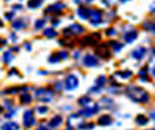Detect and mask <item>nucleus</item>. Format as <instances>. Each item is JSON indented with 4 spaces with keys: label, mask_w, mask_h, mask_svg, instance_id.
I'll return each mask as SVG.
<instances>
[{
    "label": "nucleus",
    "mask_w": 155,
    "mask_h": 130,
    "mask_svg": "<svg viewBox=\"0 0 155 130\" xmlns=\"http://www.w3.org/2000/svg\"><path fill=\"white\" fill-rule=\"evenodd\" d=\"M97 123H99V126H111L112 124V118L109 115H101Z\"/></svg>",
    "instance_id": "dca6fc26"
},
{
    "label": "nucleus",
    "mask_w": 155,
    "mask_h": 130,
    "mask_svg": "<svg viewBox=\"0 0 155 130\" xmlns=\"http://www.w3.org/2000/svg\"><path fill=\"white\" fill-rule=\"evenodd\" d=\"M12 52H19V47H18V46H15V47H13V50H12Z\"/></svg>",
    "instance_id": "3c124183"
},
{
    "label": "nucleus",
    "mask_w": 155,
    "mask_h": 130,
    "mask_svg": "<svg viewBox=\"0 0 155 130\" xmlns=\"http://www.w3.org/2000/svg\"><path fill=\"white\" fill-rule=\"evenodd\" d=\"M136 124H139V126H145V124H148V117H146V115H143V114L136 115Z\"/></svg>",
    "instance_id": "5701e85b"
},
{
    "label": "nucleus",
    "mask_w": 155,
    "mask_h": 130,
    "mask_svg": "<svg viewBox=\"0 0 155 130\" xmlns=\"http://www.w3.org/2000/svg\"><path fill=\"white\" fill-rule=\"evenodd\" d=\"M123 37H124V42H126V43H133V42L137 38V30L129 28V30L123 31Z\"/></svg>",
    "instance_id": "0eeeda50"
},
{
    "label": "nucleus",
    "mask_w": 155,
    "mask_h": 130,
    "mask_svg": "<svg viewBox=\"0 0 155 130\" xmlns=\"http://www.w3.org/2000/svg\"><path fill=\"white\" fill-rule=\"evenodd\" d=\"M58 56H59V59H67L70 55H68V52H67V50H62V52L58 53Z\"/></svg>",
    "instance_id": "473e14b6"
},
{
    "label": "nucleus",
    "mask_w": 155,
    "mask_h": 130,
    "mask_svg": "<svg viewBox=\"0 0 155 130\" xmlns=\"http://www.w3.org/2000/svg\"><path fill=\"white\" fill-rule=\"evenodd\" d=\"M61 124H62V117L61 115H55V117L50 120V127H53V129L59 127Z\"/></svg>",
    "instance_id": "6ab92c4d"
},
{
    "label": "nucleus",
    "mask_w": 155,
    "mask_h": 130,
    "mask_svg": "<svg viewBox=\"0 0 155 130\" xmlns=\"http://www.w3.org/2000/svg\"><path fill=\"white\" fill-rule=\"evenodd\" d=\"M5 106H12V102H5Z\"/></svg>",
    "instance_id": "5fc2aeb1"
},
{
    "label": "nucleus",
    "mask_w": 155,
    "mask_h": 130,
    "mask_svg": "<svg viewBox=\"0 0 155 130\" xmlns=\"http://www.w3.org/2000/svg\"><path fill=\"white\" fill-rule=\"evenodd\" d=\"M96 52H97L104 59H108L111 56V50H109L108 45H105V43H101V45L97 46V49H96Z\"/></svg>",
    "instance_id": "9d476101"
},
{
    "label": "nucleus",
    "mask_w": 155,
    "mask_h": 130,
    "mask_svg": "<svg viewBox=\"0 0 155 130\" xmlns=\"http://www.w3.org/2000/svg\"><path fill=\"white\" fill-rule=\"evenodd\" d=\"M36 124V117L33 111H25L24 112V126L25 127H31Z\"/></svg>",
    "instance_id": "1a4fd4ad"
},
{
    "label": "nucleus",
    "mask_w": 155,
    "mask_h": 130,
    "mask_svg": "<svg viewBox=\"0 0 155 130\" xmlns=\"http://www.w3.org/2000/svg\"><path fill=\"white\" fill-rule=\"evenodd\" d=\"M97 42H101V34H99V33H95V34H92V35H87V37L83 40V45H90V46H93V45H96Z\"/></svg>",
    "instance_id": "f8f14e48"
},
{
    "label": "nucleus",
    "mask_w": 155,
    "mask_h": 130,
    "mask_svg": "<svg viewBox=\"0 0 155 130\" xmlns=\"http://www.w3.org/2000/svg\"><path fill=\"white\" fill-rule=\"evenodd\" d=\"M2 27H3V22H2V19H0V28H2Z\"/></svg>",
    "instance_id": "13d9d810"
},
{
    "label": "nucleus",
    "mask_w": 155,
    "mask_h": 130,
    "mask_svg": "<svg viewBox=\"0 0 155 130\" xmlns=\"http://www.w3.org/2000/svg\"><path fill=\"white\" fill-rule=\"evenodd\" d=\"M53 96L55 93L50 90V89H38L36 92V98L40 101V102H50V101H53Z\"/></svg>",
    "instance_id": "7ed1b4c3"
},
{
    "label": "nucleus",
    "mask_w": 155,
    "mask_h": 130,
    "mask_svg": "<svg viewBox=\"0 0 155 130\" xmlns=\"http://www.w3.org/2000/svg\"><path fill=\"white\" fill-rule=\"evenodd\" d=\"M24 47H25V49H27V50H31V45H30L28 42H27V43H25V45H24Z\"/></svg>",
    "instance_id": "a18cd8bd"
},
{
    "label": "nucleus",
    "mask_w": 155,
    "mask_h": 130,
    "mask_svg": "<svg viewBox=\"0 0 155 130\" xmlns=\"http://www.w3.org/2000/svg\"><path fill=\"white\" fill-rule=\"evenodd\" d=\"M102 89L101 87H97V86H95V87H92V90H90V93H99Z\"/></svg>",
    "instance_id": "4c0bfd02"
},
{
    "label": "nucleus",
    "mask_w": 155,
    "mask_h": 130,
    "mask_svg": "<svg viewBox=\"0 0 155 130\" xmlns=\"http://www.w3.org/2000/svg\"><path fill=\"white\" fill-rule=\"evenodd\" d=\"M120 2H121V3H126V2H129V0H120Z\"/></svg>",
    "instance_id": "4d7b16f0"
},
{
    "label": "nucleus",
    "mask_w": 155,
    "mask_h": 130,
    "mask_svg": "<svg viewBox=\"0 0 155 130\" xmlns=\"http://www.w3.org/2000/svg\"><path fill=\"white\" fill-rule=\"evenodd\" d=\"M107 34L109 35V37H114V35H117V30H115V28H108Z\"/></svg>",
    "instance_id": "72a5a7b5"
},
{
    "label": "nucleus",
    "mask_w": 155,
    "mask_h": 130,
    "mask_svg": "<svg viewBox=\"0 0 155 130\" xmlns=\"http://www.w3.org/2000/svg\"><path fill=\"white\" fill-rule=\"evenodd\" d=\"M97 111H99V105L97 104H90V106L87 105V108L80 112V115H83V117H92V115H95Z\"/></svg>",
    "instance_id": "6e6552de"
},
{
    "label": "nucleus",
    "mask_w": 155,
    "mask_h": 130,
    "mask_svg": "<svg viewBox=\"0 0 155 130\" xmlns=\"http://www.w3.org/2000/svg\"><path fill=\"white\" fill-rule=\"evenodd\" d=\"M25 21L22 19V18H18V19H15V21H12V28L15 30V31H18V30H22V28H25Z\"/></svg>",
    "instance_id": "2eb2a0df"
},
{
    "label": "nucleus",
    "mask_w": 155,
    "mask_h": 130,
    "mask_svg": "<svg viewBox=\"0 0 155 130\" xmlns=\"http://www.w3.org/2000/svg\"><path fill=\"white\" fill-rule=\"evenodd\" d=\"M105 84H107V78H105L104 75L97 77V80H96V86H97V87H101V89H102V87H104Z\"/></svg>",
    "instance_id": "bb28decb"
},
{
    "label": "nucleus",
    "mask_w": 155,
    "mask_h": 130,
    "mask_svg": "<svg viewBox=\"0 0 155 130\" xmlns=\"http://www.w3.org/2000/svg\"><path fill=\"white\" fill-rule=\"evenodd\" d=\"M104 21V12L101 9H90V13H89V22L92 24L93 27H97L101 25Z\"/></svg>",
    "instance_id": "f03ea898"
},
{
    "label": "nucleus",
    "mask_w": 155,
    "mask_h": 130,
    "mask_svg": "<svg viewBox=\"0 0 155 130\" xmlns=\"http://www.w3.org/2000/svg\"><path fill=\"white\" fill-rule=\"evenodd\" d=\"M89 13H90V8L89 6H80L77 9V15L81 19H89Z\"/></svg>",
    "instance_id": "4468645a"
},
{
    "label": "nucleus",
    "mask_w": 155,
    "mask_h": 130,
    "mask_svg": "<svg viewBox=\"0 0 155 130\" xmlns=\"http://www.w3.org/2000/svg\"><path fill=\"white\" fill-rule=\"evenodd\" d=\"M21 9H22L21 5H15V6H13V11H21Z\"/></svg>",
    "instance_id": "37998d69"
},
{
    "label": "nucleus",
    "mask_w": 155,
    "mask_h": 130,
    "mask_svg": "<svg viewBox=\"0 0 155 130\" xmlns=\"http://www.w3.org/2000/svg\"><path fill=\"white\" fill-rule=\"evenodd\" d=\"M6 45H8V40H6V38H2V37H0V49H3V47L6 46Z\"/></svg>",
    "instance_id": "c9c22d12"
},
{
    "label": "nucleus",
    "mask_w": 155,
    "mask_h": 130,
    "mask_svg": "<svg viewBox=\"0 0 155 130\" xmlns=\"http://www.w3.org/2000/svg\"><path fill=\"white\" fill-rule=\"evenodd\" d=\"M74 2H75V3H81V0H74Z\"/></svg>",
    "instance_id": "6e6d98bb"
},
{
    "label": "nucleus",
    "mask_w": 155,
    "mask_h": 130,
    "mask_svg": "<svg viewBox=\"0 0 155 130\" xmlns=\"http://www.w3.org/2000/svg\"><path fill=\"white\" fill-rule=\"evenodd\" d=\"M78 104L81 106H87V105H90L92 104V99L89 98V96H83V98H80L78 99Z\"/></svg>",
    "instance_id": "393cba45"
},
{
    "label": "nucleus",
    "mask_w": 155,
    "mask_h": 130,
    "mask_svg": "<svg viewBox=\"0 0 155 130\" xmlns=\"http://www.w3.org/2000/svg\"><path fill=\"white\" fill-rule=\"evenodd\" d=\"M65 130H75V129H74L72 126H70V124H68V126H67V129H65Z\"/></svg>",
    "instance_id": "8fccbe9b"
},
{
    "label": "nucleus",
    "mask_w": 155,
    "mask_h": 130,
    "mask_svg": "<svg viewBox=\"0 0 155 130\" xmlns=\"http://www.w3.org/2000/svg\"><path fill=\"white\" fill-rule=\"evenodd\" d=\"M2 59H3L5 64H11V62L13 61V52H11V50H9V52H5Z\"/></svg>",
    "instance_id": "b1692460"
},
{
    "label": "nucleus",
    "mask_w": 155,
    "mask_h": 130,
    "mask_svg": "<svg viewBox=\"0 0 155 130\" xmlns=\"http://www.w3.org/2000/svg\"><path fill=\"white\" fill-rule=\"evenodd\" d=\"M152 74H154V77H155V67H154V70H152Z\"/></svg>",
    "instance_id": "bf43d9fd"
},
{
    "label": "nucleus",
    "mask_w": 155,
    "mask_h": 130,
    "mask_svg": "<svg viewBox=\"0 0 155 130\" xmlns=\"http://www.w3.org/2000/svg\"><path fill=\"white\" fill-rule=\"evenodd\" d=\"M115 75H118L120 78H124V80H127V78H130L131 75H133V72L129 70H126V71H117L115 72Z\"/></svg>",
    "instance_id": "412c9836"
},
{
    "label": "nucleus",
    "mask_w": 155,
    "mask_h": 130,
    "mask_svg": "<svg viewBox=\"0 0 155 130\" xmlns=\"http://www.w3.org/2000/svg\"><path fill=\"white\" fill-rule=\"evenodd\" d=\"M83 65L84 67H90V68H95L99 65V61L96 58L95 55H92V53H87V55H84L83 56Z\"/></svg>",
    "instance_id": "423d86ee"
},
{
    "label": "nucleus",
    "mask_w": 155,
    "mask_h": 130,
    "mask_svg": "<svg viewBox=\"0 0 155 130\" xmlns=\"http://www.w3.org/2000/svg\"><path fill=\"white\" fill-rule=\"evenodd\" d=\"M86 2H89V3H92V2H93V0H86Z\"/></svg>",
    "instance_id": "052dcab7"
},
{
    "label": "nucleus",
    "mask_w": 155,
    "mask_h": 130,
    "mask_svg": "<svg viewBox=\"0 0 155 130\" xmlns=\"http://www.w3.org/2000/svg\"><path fill=\"white\" fill-rule=\"evenodd\" d=\"M61 59H59V56H58V53H55V55H50L49 56V62L50 64H56V62H59Z\"/></svg>",
    "instance_id": "c756f323"
},
{
    "label": "nucleus",
    "mask_w": 155,
    "mask_h": 130,
    "mask_svg": "<svg viewBox=\"0 0 155 130\" xmlns=\"http://www.w3.org/2000/svg\"><path fill=\"white\" fill-rule=\"evenodd\" d=\"M18 90H19L18 87H12V89H9V90H8V93H18Z\"/></svg>",
    "instance_id": "ea45409f"
},
{
    "label": "nucleus",
    "mask_w": 155,
    "mask_h": 130,
    "mask_svg": "<svg viewBox=\"0 0 155 130\" xmlns=\"http://www.w3.org/2000/svg\"><path fill=\"white\" fill-rule=\"evenodd\" d=\"M48 111H49L48 106H38V108H37V112H38L40 115H45V114H46Z\"/></svg>",
    "instance_id": "2f4dec72"
},
{
    "label": "nucleus",
    "mask_w": 155,
    "mask_h": 130,
    "mask_svg": "<svg viewBox=\"0 0 155 130\" xmlns=\"http://www.w3.org/2000/svg\"><path fill=\"white\" fill-rule=\"evenodd\" d=\"M74 58H75V59L80 58V52H75V53H74Z\"/></svg>",
    "instance_id": "de8ad7c7"
},
{
    "label": "nucleus",
    "mask_w": 155,
    "mask_h": 130,
    "mask_svg": "<svg viewBox=\"0 0 155 130\" xmlns=\"http://www.w3.org/2000/svg\"><path fill=\"white\" fill-rule=\"evenodd\" d=\"M21 102H22V104H30V102H31V96H30V93L22 95V96H21Z\"/></svg>",
    "instance_id": "c85d7f7f"
},
{
    "label": "nucleus",
    "mask_w": 155,
    "mask_h": 130,
    "mask_svg": "<svg viewBox=\"0 0 155 130\" xmlns=\"http://www.w3.org/2000/svg\"><path fill=\"white\" fill-rule=\"evenodd\" d=\"M148 67H145V68H142V70L139 71V77H140V80L142 82H148V78H146V75H148Z\"/></svg>",
    "instance_id": "a878e982"
},
{
    "label": "nucleus",
    "mask_w": 155,
    "mask_h": 130,
    "mask_svg": "<svg viewBox=\"0 0 155 130\" xmlns=\"http://www.w3.org/2000/svg\"><path fill=\"white\" fill-rule=\"evenodd\" d=\"M43 35L48 37V38H53V37L58 35V33H56L55 28H43Z\"/></svg>",
    "instance_id": "f3484780"
},
{
    "label": "nucleus",
    "mask_w": 155,
    "mask_h": 130,
    "mask_svg": "<svg viewBox=\"0 0 155 130\" xmlns=\"http://www.w3.org/2000/svg\"><path fill=\"white\" fill-rule=\"evenodd\" d=\"M9 38H11V40H12V42H16V34H11V37H9Z\"/></svg>",
    "instance_id": "49530a36"
},
{
    "label": "nucleus",
    "mask_w": 155,
    "mask_h": 130,
    "mask_svg": "<svg viewBox=\"0 0 155 130\" xmlns=\"http://www.w3.org/2000/svg\"><path fill=\"white\" fill-rule=\"evenodd\" d=\"M152 52H154V55H155V49H154V50H152Z\"/></svg>",
    "instance_id": "680f3d73"
},
{
    "label": "nucleus",
    "mask_w": 155,
    "mask_h": 130,
    "mask_svg": "<svg viewBox=\"0 0 155 130\" xmlns=\"http://www.w3.org/2000/svg\"><path fill=\"white\" fill-rule=\"evenodd\" d=\"M123 43H118V42H115V40H111L109 43H108V47H112V50L114 52H120L121 49H123Z\"/></svg>",
    "instance_id": "a211bd4d"
},
{
    "label": "nucleus",
    "mask_w": 155,
    "mask_h": 130,
    "mask_svg": "<svg viewBox=\"0 0 155 130\" xmlns=\"http://www.w3.org/2000/svg\"><path fill=\"white\" fill-rule=\"evenodd\" d=\"M78 127H80L81 130H92L93 127H95V126H93V124H90V123H89V124H86V123H83V124H80Z\"/></svg>",
    "instance_id": "7c9ffc66"
},
{
    "label": "nucleus",
    "mask_w": 155,
    "mask_h": 130,
    "mask_svg": "<svg viewBox=\"0 0 155 130\" xmlns=\"http://www.w3.org/2000/svg\"><path fill=\"white\" fill-rule=\"evenodd\" d=\"M111 104H112V102H111L109 98H104V99H102V105H111Z\"/></svg>",
    "instance_id": "e433bc0d"
},
{
    "label": "nucleus",
    "mask_w": 155,
    "mask_h": 130,
    "mask_svg": "<svg viewBox=\"0 0 155 130\" xmlns=\"http://www.w3.org/2000/svg\"><path fill=\"white\" fill-rule=\"evenodd\" d=\"M126 95H127V98H130L133 102L146 104V102L149 101L148 92H145L142 87H137V86H129V87L126 89Z\"/></svg>",
    "instance_id": "f257e3e1"
},
{
    "label": "nucleus",
    "mask_w": 155,
    "mask_h": 130,
    "mask_svg": "<svg viewBox=\"0 0 155 130\" xmlns=\"http://www.w3.org/2000/svg\"><path fill=\"white\" fill-rule=\"evenodd\" d=\"M37 130H50L48 126H40V127H37Z\"/></svg>",
    "instance_id": "c03bdc74"
},
{
    "label": "nucleus",
    "mask_w": 155,
    "mask_h": 130,
    "mask_svg": "<svg viewBox=\"0 0 155 130\" xmlns=\"http://www.w3.org/2000/svg\"><path fill=\"white\" fill-rule=\"evenodd\" d=\"M5 2H9V0H5Z\"/></svg>",
    "instance_id": "0e129e2a"
},
{
    "label": "nucleus",
    "mask_w": 155,
    "mask_h": 130,
    "mask_svg": "<svg viewBox=\"0 0 155 130\" xmlns=\"http://www.w3.org/2000/svg\"><path fill=\"white\" fill-rule=\"evenodd\" d=\"M65 9V5L62 3V2H58V3H53V5H50L48 9H46V13H59Z\"/></svg>",
    "instance_id": "9b49d317"
},
{
    "label": "nucleus",
    "mask_w": 155,
    "mask_h": 130,
    "mask_svg": "<svg viewBox=\"0 0 155 130\" xmlns=\"http://www.w3.org/2000/svg\"><path fill=\"white\" fill-rule=\"evenodd\" d=\"M61 24V19H52V25L53 27H56V25H59Z\"/></svg>",
    "instance_id": "a19ab883"
},
{
    "label": "nucleus",
    "mask_w": 155,
    "mask_h": 130,
    "mask_svg": "<svg viewBox=\"0 0 155 130\" xmlns=\"http://www.w3.org/2000/svg\"><path fill=\"white\" fill-rule=\"evenodd\" d=\"M84 33V27L81 24H72L64 30V35H80Z\"/></svg>",
    "instance_id": "20e7f679"
},
{
    "label": "nucleus",
    "mask_w": 155,
    "mask_h": 130,
    "mask_svg": "<svg viewBox=\"0 0 155 130\" xmlns=\"http://www.w3.org/2000/svg\"><path fill=\"white\" fill-rule=\"evenodd\" d=\"M2 130H19V126H18L16 123L11 121V123H6V124H3V126H2Z\"/></svg>",
    "instance_id": "4be33fe9"
},
{
    "label": "nucleus",
    "mask_w": 155,
    "mask_h": 130,
    "mask_svg": "<svg viewBox=\"0 0 155 130\" xmlns=\"http://www.w3.org/2000/svg\"><path fill=\"white\" fill-rule=\"evenodd\" d=\"M145 55H146V49L143 46H139V47H136L133 52H131V58H134V59H143L145 58Z\"/></svg>",
    "instance_id": "ddd939ff"
},
{
    "label": "nucleus",
    "mask_w": 155,
    "mask_h": 130,
    "mask_svg": "<svg viewBox=\"0 0 155 130\" xmlns=\"http://www.w3.org/2000/svg\"><path fill=\"white\" fill-rule=\"evenodd\" d=\"M151 31H152V33H154V34H155V22L152 24V27H151Z\"/></svg>",
    "instance_id": "09e8293b"
},
{
    "label": "nucleus",
    "mask_w": 155,
    "mask_h": 130,
    "mask_svg": "<svg viewBox=\"0 0 155 130\" xmlns=\"http://www.w3.org/2000/svg\"><path fill=\"white\" fill-rule=\"evenodd\" d=\"M56 90H61V83H56Z\"/></svg>",
    "instance_id": "864d4df0"
},
{
    "label": "nucleus",
    "mask_w": 155,
    "mask_h": 130,
    "mask_svg": "<svg viewBox=\"0 0 155 130\" xmlns=\"http://www.w3.org/2000/svg\"><path fill=\"white\" fill-rule=\"evenodd\" d=\"M151 12H154V13H155V3L151 6Z\"/></svg>",
    "instance_id": "603ef678"
},
{
    "label": "nucleus",
    "mask_w": 155,
    "mask_h": 130,
    "mask_svg": "<svg viewBox=\"0 0 155 130\" xmlns=\"http://www.w3.org/2000/svg\"><path fill=\"white\" fill-rule=\"evenodd\" d=\"M5 18H6L8 21H12L13 19V12H6V13H5Z\"/></svg>",
    "instance_id": "f704fd0d"
},
{
    "label": "nucleus",
    "mask_w": 155,
    "mask_h": 130,
    "mask_svg": "<svg viewBox=\"0 0 155 130\" xmlns=\"http://www.w3.org/2000/svg\"><path fill=\"white\" fill-rule=\"evenodd\" d=\"M9 75H11V77H12V75H18V77H19V72H18V70H15V68H13V70L9 71Z\"/></svg>",
    "instance_id": "58836bf2"
},
{
    "label": "nucleus",
    "mask_w": 155,
    "mask_h": 130,
    "mask_svg": "<svg viewBox=\"0 0 155 130\" xmlns=\"http://www.w3.org/2000/svg\"><path fill=\"white\" fill-rule=\"evenodd\" d=\"M45 3V0H28V8L30 9H37Z\"/></svg>",
    "instance_id": "aec40b11"
},
{
    "label": "nucleus",
    "mask_w": 155,
    "mask_h": 130,
    "mask_svg": "<svg viewBox=\"0 0 155 130\" xmlns=\"http://www.w3.org/2000/svg\"><path fill=\"white\" fill-rule=\"evenodd\" d=\"M78 77L77 75H74V74H71V75H68L67 78H65V89L67 90H74V89H77L78 87Z\"/></svg>",
    "instance_id": "39448f33"
},
{
    "label": "nucleus",
    "mask_w": 155,
    "mask_h": 130,
    "mask_svg": "<svg viewBox=\"0 0 155 130\" xmlns=\"http://www.w3.org/2000/svg\"><path fill=\"white\" fill-rule=\"evenodd\" d=\"M45 24H46V19H37L36 21V30H41V28H45Z\"/></svg>",
    "instance_id": "cd10ccee"
},
{
    "label": "nucleus",
    "mask_w": 155,
    "mask_h": 130,
    "mask_svg": "<svg viewBox=\"0 0 155 130\" xmlns=\"http://www.w3.org/2000/svg\"><path fill=\"white\" fill-rule=\"evenodd\" d=\"M13 115H15V111H9V112H8V114H6V118H11V117H13Z\"/></svg>",
    "instance_id": "79ce46f5"
},
{
    "label": "nucleus",
    "mask_w": 155,
    "mask_h": 130,
    "mask_svg": "<svg viewBox=\"0 0 155 130\" xmlns=\"http://www.w3.org/2000/svg\"><path fill=\"white\" fill-rule=\"evenodd\" d=\"M0 112H2V106H0Z\"/></svg>",
    "instance_id": "e2e57ef3"
}]
</instances>
